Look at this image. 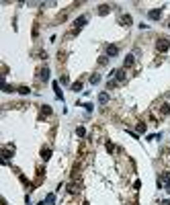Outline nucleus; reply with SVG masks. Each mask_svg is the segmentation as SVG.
Returning a JSON list of instances; mask_svg holds the SVG:
<instances>
[{"label": "nucleus", "instance_id": "1", "mask_svg": "<svg viewBox=\"0 0 170 205\" xmlns=\"http://www.w3.org/2000/svg\"><path fill=\"white\" fill-rule=\"evenodd\" d=\"M86 23H88V17H86V15L78 17V19L74 21V35H78V33H80V29H82V27H84Z\"/></svg>", "mask_w": 170, "mask_h": 205}, {"label": "nucleus", "instance_id": "2", "mask_svg": "<svg viewBox=\"0 0 170 205\" xmlns=\"http://www.w3.org/2000/svg\"><path fill=\"white\" fill-rule=\"evenodd\" d=\"M168 47H170V39H158V41H156V49H158L160 54L168 51Z\"/></svg>", "mask_w": 170, "mask_h": 205}, {"label": "nucleus", "instance_id": "3", "mask_svg": "<svg viewBox=\"0 0 170 205\" xmlns=\"http://www.w3.org/2000/svg\"><path fill=\"white\" fill-rule=\"evenodd\" d=\"M12 152H15V144H8V146L2 148V156H4V162L12 158Z\"/></svg>", "mask_w": 170, "mask_h": 205}, {"label": "nucleus", "instance_id": "4", "mask_svg": "<svg viewBox=\"0 0 170 205\" xmlns=\"http://www.w3.org/2000/svg\"><path fill=\"white\" fill-rule=\"evenodd\" d=\"M111 76L117 80V82H123V80H125V68H121V70H113Z\"/></svg>", "mask_w": 170, "mask_h": 205}, {"label": "nucleus", "instance_id": "5", "mask_svg": "<svg viewBox=\"0 0 170 205\" xmlns=\"http://www.w3.org/2000/svg\"><path fill=\"white\" fill-rule=\"evenodd\" d=\"M105 54H107V58H115V55H119V47L117 45H107V49H105Z\"/></svg>", "mask_w": 170, "mask_h": 205}, {"label": "nucleus", "instance_id": "6", "mask_svg": "<svg viewBox=\"0 0 170 205\" xmlns=\"http://www.w3.org/2000/svg\"><path fill=\"white\" fill-rule=\"evenodd\" d=\"M49 115H51V107H47V105H43V107H41V113H39V121H43V119H47Z\"/></svg>", "mask_w": 170, "mask_h": 205}, {"label": "nucleus", "instance_id": "7", "mask_svg": "<svg viewBox=\"0 0 170 205\" xmlns=\"http://www.w3.org/2000/svg\"><path fill=\"white\" fill-rule=\"evenodd\" d=\"M49 74H51V72H49L47 66L41 68V70H39V80H41V82H47V80H49Z\"/></svg>", "mask_w": 170, "mask_h": 205}, {"label": "nucleus", "instance_id": "8", "mask_svg": "<svg viewBox=\"0 0 170 205\" xmlns=\"http://www.w3.org/2000/svg\"><path fill=\"white\" fill-rule=\"evenodd\" d=\"M162 10H164V8H154V10H150V12H148V17H150L152 21H158V19L162 17Z\"/></svg>", "mask_w": 170, "mask_h": 205}, {"label": "nucleus", "instance_id": "9", "mask_svg": "<svg viewBox=\"0 0 170 205\" xmlns=\"http://www.w3.org/2000/svg\"><path fill=\"white\" fill-rule=\"evenodd\" d=\"M97 12H98L101 17H105V15H109V12H111V6H109V4H101V6L97 8Z\"/></svg>", "mask_w": 170, "mask_h": 205}, {"label": "nucleus", "instance_id": "10", "mask_svg": "<svg viewBox=\"0 0 170 205\" xmlns=\"http://www.w3.org/2000/svg\"><path fill=\"white\" fill-rule=\"evenodd\" d=\"M133 62H135V55L129 54V55L125 58V62H123V68H129V66H133Z\"/></svg>", "mask_w": 170, "mask_h": 205}, {"label": "nucleus", "instance_id": "11", "mask_svg": "<svg viewBox=\"0 0 170 205\" xmlns=\"http://www.w3.org/2000/svg\"><path fill=\"white\" fill-rule=\"evenodd\" d=\"M119 23H121L123 27H129V25L133 23V21H131V15H123V17H121V21H119Z\"/></svg>", "mask_w": 170, "mask_h": 205}, {"label": "nucleus", "instance_id": "12", "mask_svg": "<svg viewBox=\"0 0 170 205\" xmlns=\"http://www.w3.org/2000/svg\"><path fill=\"white\" fill-rule=\"evenodd\" d=\"M41 158L47 162L49 158H51V150H49V148H43V150H41Z\"/></svg>", "mask_w": 170, "mask_h": 205}, {"label": "nucleus", "instance_id": "13", "mask_svg": "<svg viewBox=\"0 0 170 205\" xmlns=\"http://www.w3.org/2000/svg\"><path fill=\"white\" fill-rule=\"evenodd\" d=\"M98 102H101V105H107V102H109V94L101 93V94H98Z\"/></svg>", "mask_w": 170, "mask_h": 205}, {"label": "nucleus", "instance_id": "14", "mask_svg": "<svg viewBox=\"0 0 170 205\" xmlns=\"http://www.w3.org/2000/svg\"><path fill=\"white\" fill-rule=\"evenodd\" d=\"M54 90H55V97H58L59 101H62V98H64V94H62V90H59V84H58V82H54Z\"/></svg>", "mask_w": 170, "mask_h": 205}, {"label": "nucleus", "instance_id": "15", "mask_svg": "<svg viewBox=\"0 0 170 205\" xmlns=\"http://www.w3.org/2000/svg\"><path fill=\"white\" fill-rule=\"evenodd\" d=\"M72 90H74V93H80V90H82V80L74 82V84H72Z\"/></svg>", "mask_w": 170, "mask_h": 205}, {"label": "nucleus", "instance_id": "16", "mask_svg": "<svg viewBox=\"0 0 170 205\" xmlns=\"http://www.w3.org/2000/svg\"><path fill=\"white\" fill-rule=\"evenodd\" d=\"M17 90H19V94H29V93H31V88H29V86H19Z\"/></svg>", "mask_w": 170, "mask_h": 205}, {"label": "nucleus", "instance_id": "17", "mask_svg": "<svg viewBox=\"0 0 170 205\" xmlns=\"http://www.w3.org/2000/svg\"><path fill=\"white\" fill-rule=\"evenodd\" d=\"M160 113H162V115H170V105H162Z\"/></svg>", "mask_w": 170, "mask_h": 205}, {"label": "nucleus", "instance_id": "18", "mask_svg": "<svg viewBox=\"0 0 170 205\" xmlns=\"http://www.w3.org/2000/svg\"><path fill=\"white\" fill-rule=\"evenodd\" d=\"M101 82V76H98V74H92V76H90V84H98Z\"/></svg>", "mask_w": 170, "mask_h": 205}, {"label": "nucleus", "instance_id": "19", "mask_svg": "<svg viewBox=\"0 0 170 205\" xmlns=\"http://www.w3.org/2000/svg\"><path fill=\"white\" fill-rule=\"evenodd\" d=\"M76 136L78 137H84V136H86V129H84V127H78V129H76Z\"/></svg>", "mask_w": 170, "mask_h": 205}, {"label": "nucleus", "instance_id": "20", "mask_svg": "<svg viewBox=\"0 0 170 205\" xmlns=\"http://www.w3.org/2000/svg\"><path fill=\"white\" fill-rule=\"evenodd\" d=\"M137 131H139V133L146 131V123H137Z\"/></svg>", "mask_w": 170, "mask_h": 205}, {"label": "nucleus", "instance_id": "21", "mask_svg": "<svg viewBox=\"0 0 170 205\" xmlns=\"http://www.w3.org/2000/svg\"><path fill=\"white\" fill-rule=\"evenodd\" d=\"M98 64H101V66H107V64H109V58H107V55H105V58H101V60H98Z\"/></svg>", "mask_w": 170, "mask_h": 205}, {"label": "nucleus", "instance_id": "22", "mask_svg": "<svg viewBox=\"0 0 170 205\" xmlns=\"http://www.w3.org/2000/svg\"><path fill=\"white\" fill-rule=\"evenodd\" d=\"M59 82H62V84H70V78H68V76H62V80H59Z\"/></svg>", "mask_w": 170, "mask_h": 205}, {"label": "nucleus", "instance_id": "23", "mask_svg": "<svg viewBox=\"0 0 170 205\" xmlns=\"http://www.w3.org/2000/svg\"><path fill=\"white\" fill-rule=\"evenodd\" d=\"M84 109H86V113H90V111H92V105H90V102H86V105H84Z\"/></svg>", "mask_w": 170, "mask_h": 205}, {"label": "nucleus", "instance_id": "24", "mask_svg": "<svg viewBox=\"0 0 170 205\" xmlns=\"http://www.w3.org/2000/svg\"><path fill=\"white\" fill-rule=\"evenodd\" d=\"M164 189H166V191H168V193H170V183H166V187H164Z\"/></svg>", "mask_w": 170, "mask_h": 205}, {"label": "nucleus", "instance_id": "25", "mask_svg": "<svg viewBox=\"0 0 170 205\" xmlns=\"http://www.w3.org/2000/svg\"><path fill=\"white\" fill-rule=\"evenodd\" d=\"M162 205H170V199H166V201H162Z\"/></svg>", "mask_w": 170, "mask_h": 205}, {"label": "nucleus", "instance_id": "26", "mask_svg": "<svg viewBox=\"0 0 170 205\" xmlns=\"http://www.w3.org/2000/svg\"><path fill=\"white\" fill-rule=\"evenodd\" d=\"M37 205H45V203H37Z\"/></svg>", "mask_w": 170, "mask_h": 205}, {"label": "nucleus", "instance_id": "27", "mask_svg": "<svg viewBox=\"0 0 170 205\" xmlns=\"http://www.w3.org/2000/svg\"><path fill=\"white\" fill-rule=\"evenodd\" d=\"M168 27H170V23H168Z\"/></svg>", "mask_w": 170, "mask_h": 205}]
</instances>
